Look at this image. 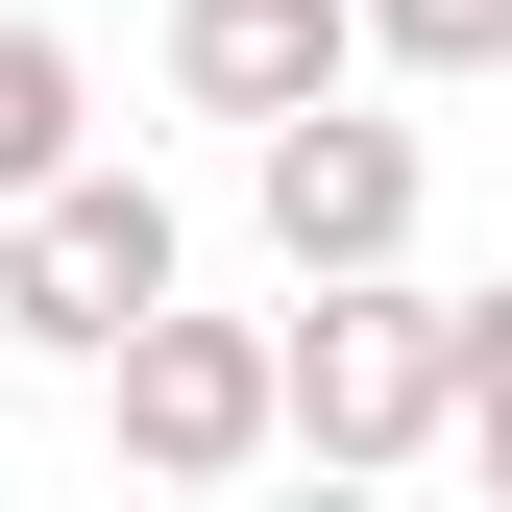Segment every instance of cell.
Instances as JSON below:
<instances>
[{
  "label": "cell",
  "mask_w": 512,
  "mask_h": 512,
  "mask_svg": "<svg viewBox=\"0 0 512 512\" xmlns=\"http://www.w3.org/2000/svg\"><path fill=\"white\" fill-rule=\"evenodd\" d=\"M293 439L317 464H439L464 439V293H415V244L293 269Z\"/></svg>",
  "instance_id": "1"
},
{
  "label": "cell",
  "mask_w": 512,
  "mask_h": 512,
  "mask_svg": "<svg viewBox=\"0 0 512 512\" xmlns=\"http://www.w3.org/2000/svg\"><path fill=\"white\" fill-rule=\"evenodd\" d=\"M98 439H122L147 488H244V464L293 439V317H196V293L122 317V342H98Z\"/></svg>",
  "instance_id": "2"
},
{
  "label": "cell",
  "mask_w": 512,
  "mask_h": 512,
  "mask_svg": "<svg viewBox=\"0 0 512 512\" xmlns=\"http://www.w3.org/2000/svg\"><path fill=\"white\" fill-rule=\"evenodd\" d=\"M171 269H196V244H171V196L147 171H49V196H0V342H49V366H98L122 317H171Z\"/></svg>",
  "instance_id": "3"
},
{
  "label": "cell",
  "mask_w": 512,
  "mask_h": 512,
  "mask_svg": "<svg viewBox=\"0 0 512 512\" xmlns=\"http://www.w3.org/2000/svg\"><path fill=\"white\" fill-rule=\"evenodd\" d=\"M244 196H269V269H391L415 244V122L293 98V122H244Z\"/></svg>",
  "instance_id": "4"
},
{
  "label": "cell",
  "mask_w": 512,
  "mask_h": 512,
  "mask_svg": "<svg viewBox=\"0 0 512 512\" xmlns=\"http://www.w3.org/2000/svg\"><path fill=\"white\" fill-rule=\"evenodd\" d=\"M366 74V0H171V98L196 122H293Z\"/></svg>",
  "instance_id": "5"
},
{
  "label": "cell",
  "mask_w": 512,
  "mask_h": 512,
  "mask_svg": "<svg viewBox=\"0 0 512 512\" xmlns=\"http://www.w3.org/2000/svg\"><path fill=\"white\" fill-rule=\"evenodd\" d=\"M74 49H49V25H0V196H49V171H74Z\"/></svg>",
  "instance_id": "6"
},
{
  "label": "cell",
  "mask_w": 512,
  "mask_h": 512,
  "mask_svg": "<svg viewBox=\"0 0 512 512\" xmlns=\"http://www.w3.org/2000/svg\"><path fill=\"white\" fill-rule=\"evenodd\" d=\"M366 49L391 74H512V0H366Z\"/></svg>",
  "instance_id": "7"
},
{
  "label": "cell",
  "mask_w": 512,
  "mask_h": 512,
  "mask_svg": "<svg viewBox=\"0 0 512 512\" xmlns=\"http://www.w3.org/2000/svg\"><path fill=\"white\" fill-rule=\"evenodd\" d=\"M464 464H488V512H512V293H464Z\"/></svg>",
  "instance_id": "8"
}]
</instances>
